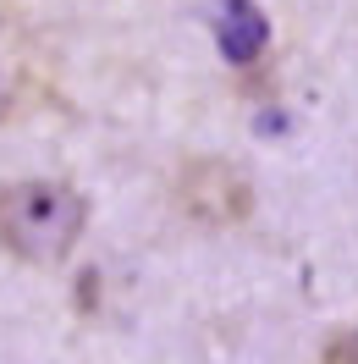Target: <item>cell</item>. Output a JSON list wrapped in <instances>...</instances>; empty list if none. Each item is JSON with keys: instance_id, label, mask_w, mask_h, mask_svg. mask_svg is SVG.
Returning a JSON list of instances; mask_svg holds the SVG:
<instances>
[{"instance_id": "1", "label": "cell", "mask_w": 358, "mask_h": 364, "mask_svg": "<svg viewBox=\"0 0 358 364\" xmlns=\"http://www.w3.org/2000/svg\"><path fill=\"white\" fill-rule=\"evenodd\" d=\"M89 227V199L61 177H23L0 188V249L23 265H61Z\"/></svg>"}, {"instance_id": "2", "label": "cell", "mask_w": 358, "mask_h": 364, "mask_svg": "<svg viewBox=\"0 0 358 364\" xmlns=\"http://www.w3.org/2000/svg\"><path fill=\"white\" fill-rule=\"evenodd\" d=\"M177 210L199 227H243L248 210H254V188L248 177L221 155H199V160H182L177 171Z\"/></svg>"}, {"instance_id": "3", "label": "cell", "mask_w": 358, "mask_h": 364, "mask_svg": "<svg viewBox=\"0 0 358 364\" xmlns=\"http://www.w3.org/2000/svg\"><path fill=\"white\" fill-rule=\"evenodd\" d=\"M215 45L232 67H248V61H259L270 45V23L265 11L254 6V0H221V11H215Z\"/></svg>"}, {"instance_id": "4", "label": "cell", "mask_w": 358, "mask_h": 364, "mask_svg": "<svg viewBox=\"0 0 358 364\" xmlns=\"http://www.w3.org/2000/svg\"><path fill=\"white\" fill-rule=\"evenodd\" d=\"M28 94H33V55H28L23 33L0 17V122L23 111Z\"/></svg>"}, {"instance_id": "5", "label": "cell", "mask_w": 358, "mask_h": 364, "mask_svg": "<svg viewBox=\"0 0 358 364\" xmlns=\"http://www.w3.org/2000/svg\"><path fill=\"white\" fill-rule=\"evenodd\" d=\"M320 364H358V326H347V331H336V337L325 342V353H320Z\"/></svg>"}]
</instances>
